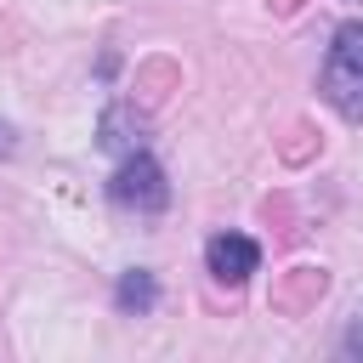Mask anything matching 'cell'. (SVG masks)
Instances as JSON below:
<instances>
[{
  "label": "cell",
  "instance_id": "5",
  "mask_svg": "<svg viewBox=\"0 0 363 363\" xmlns=\"http://www.w3.org/2000/svg\"><path fill=\"white\" fill-rule=\"evenodd\" d=\"M11 147H17V130H11V125H0V153H11Z\"/></svg>",
  "mask_w": 363,
  "mask_h": 363
},
{
  "label": "cell",
  "instance_id": "1",
  "mask_svg": "<svg viewBox=\"0 0 363 363\" xmlns=\"http://www.w3.org/2000/svg\"><path fill=\"white\" fill-rule=\"evenodd\" d=\"M318 91H323V102H329L340 119H352V125L363 119V23H340V28H335Z\"/></svg>",
  "mask_w": 363,
  "mask_h": 363
},
{
  "label": "cell",
  "instance_id": "2",
  "mask_svg": "<svg viewBox=\"0 0 363 363\" xmlns=\"http://www.w3.org/2000/svg\"><path fill=\"white\" fill-rule=\"evenodd\" d=\"M108 199H113L119 210H164L170 187H164V170H159L147 153H130V159L113 170V182H108Z\"/></svg>",
  "mask_w": 363,
  "mask_h": 363
},
{
  "label": "cell",
  "instance_id": "4",
  "mask_svg": "<svg viewBox=\"0 0 363 363\" xmlns=\"http://www.w3.org/2000/svg\"><path fill=\"white\" fill-rule=\"evenodd\" d=\"M113 301H119V312H147V306L159 301V289H153L147 272H125L119 289H113Z\"/></svg>",
  "mask_w": 363,
  "mask_h": 363
},
{
  "label": "cell",
  "instance_id": "3",
  "mask_svg": "<svg viewBox=\"0 0 363 363\" xmlns=\"http://www.w3.org/2000/svg\"><path fill=\"white\" fill-rule=\"evenodd\" d=\"M204 267H210V278L216 284H244L255 267H261V250H255V238H244V233H216L210 244H204Z\"/></svg>",
  "mask_w": 363,
  "mask_h": 363
}]
</instances>
